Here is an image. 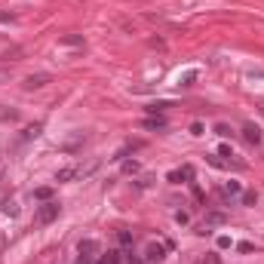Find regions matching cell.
<instances>
[{"label": "cell", "instance_id": "2e32d148", "mask_svg": "<svg viewBox=\"0 0 264 264\" xmlns=\"http://www.w3.org/2000/svg\"><path fill=\"white\" fill-rule=\"evenodd\" d=\"M123 172H126V175H135V172H138V163H135V160H126V163H123Z\"/></svg>", "mask_w": 264, "mask_h": 264}, {"label": "cell", "instance_id": "d6986e66", "mask_svg": "<svg viewBox=\"0 0 264 264\" xmlns=\"http://www.w3.org/2000/svg\"><path fill=\"white\" fill-rule=\"evenodd\" d=\"M224 194H240V184L237 181H228V184H224Z\"/></svg>", "mask_w": 264, "mask_h": 264}, {"label": "cell", "instance_id": "5b68a950", "mask_svg": "<svg viewBox=\"0 0 264 264\" xmlns=\"http://www.w3.org/2000/svg\"><path fill=\"white\" fill-rule=\"evenodd\" d=\"M181 178H184V181H191V178H194V169H191V166H181V169L169 172V181H172V184H178Z\"/></svg>", "mask_w": 264, "mask_h": 264}, {"label": "cell", "instance_id": "4fadbf2b", "mask_svg": "<svg viewBox=\"0 0 264 264\" xmlns=\"http://www.w3.org/2000/svg\"><path fill=\"white\" fill-rule=\"evenodd\" d=\"M117 240H120V246H126V249L132 246V234H129V231H117Z\"/></svg>", "mask_w": 264, "mask_h": 264}, {"label": "cell", "instance_id": "7402d4cb", "mask_svg": "<svg viewBox=\"0 0 264 264\" xmlns=\"http://www.w3.org/2000/svg\"><path fill=\"white\" fill-rule=\"evenodd\" d=\"M200 264H218V255H215V252H209V255H206Z\"/></svg>", "mask_w": 264, "mask_h": 264}, {"label": "cell", "instance_id": "3957f363", "mask_svg": "<svg viewBox=\"0 0 264 264\" xmlns=\"http://www.w3.org/2000/svg\"><path fill=\"white\" fill-rule=\"evenodd\" d=\"M49 83V74H31V77H25V89H40Z\"/></svg>", "mask_w": 264, "mask_h": 264}, {"label": "cell", "instance_id": "8992f818", "mask_svg": "<svg viewBox=\"0 0 264 264\" xmlns=\"http://www.w3.org/2000/svg\"><path fill=\"white\" fill-rule=\"evenodd\" d=\"M163 252H166V249H163L160 243H147V252H144V258H147V261H160V258H163Z\"/></svg>", "mask_w": 264, "mask_h": 264}, {"label": "cell", "instance_id": "484cf974", "mask_svg": "<svg viewBox=\"0 0 264 264\" xmlns=\"http://www.w3.org/2000/svg\"><path fill=\"white\" fill-rule=\"evenodd\" d=\"M261 114H264V104H261Z\"/></svg>", "mask_w": 264, "mask_h": 264}, {"label": "cell", "instance_id": "cb8c5ba5", "mask_svg": "<svg viewBox=\"0 0 264 264\" xmlns=\"http://www.w3.org/2000/svg\"><path fill=\"white\" fill-rule=\"evenodd\" d=\"M215 132H218V135H231V129L224 126V123H218V126H215Z\"/></svg>", "mask_w": 264, "mask_h": 264}, {"label": "cell", "instance_id": "44dd1931", "mask_svg": "<svg viewBox=\"0 0 264 264\" xmlns=\"http://www.w3.org/2000/svg\"><path fill=\"white\" fill-rule=\"evenodd\" d=\"M175 221L178 224H187V221H191V215H187V212H175Z\"/></svg>", "mask_w": 264, "mask_h": 264}, {"label": "cell", "instance_id": "9c48e42d", "mask_svg": "<svg viewBox=\"0 0 264 264\" xmlns=\"http://www.w3.org/2000/svg\"><path fill=\"white\" fill-rule=\"evenodd\" d=\"M144 129H166V120L154 114V117H147V120H144Z\"/></svg>", "mask_w": 264, "mask_h": 264}, {"label": "cell", "instance_id": "30bf717a", "mask_svg": "<svg viewBox=\"0 0 264 264\" xmlns=\"http://www.w3.org/2000/svg\"><path fill=\"white\" fill-rule=\"evenodd\" d=\"M0 209H4V215H19V206H16V200H4V206H0Z\"/></svg>", "mask_w": 264, "mask_h": 264}, {"label": "cell", "instance_id": "52a82bcc", "mask_svg": "<svg viewBox=\"0 0 264 264\" xmlns=\"http://www.w3.org/2000/svg\"><path fill=\"white\" fill-rule=\"evenodd\" d=\"M243 138H246L249 144H258V141H261V129L249 123V126H243Z\"/></svg>", "mask_w": 264, "mask_h": 264}, {"label": "cell", "instance_id": "ba28073f", "mask_svg": "<svg viewBox=\"0 0 264 264\" xmlns=\"http://www.w3.org/2000/svg\"><path fill=\"white\" fill-rule=\"evenodd\" d=\"M62 46H83V37L80 34H65L62 37Z\"/></svg>", "mask_w": 264, "mask_h": 264}, {"label": "cell", "instance_id": "d4e9b609", "mask_svg": "<svg viewBox=\"0 0 264 264\" xmlns=\"http://www.w3.org/2000/svg\"><path fill=\"white\" fill-rule=\"evenodd\" d=\"M77 264H89V258H83V255H80V261H77Z\"/></svg>", "mask_w": 264, "mask_h": 264}, {"label": "cell", "instance_id": "ffe728a7", "mask_svg": "<svg viewBox=\"0 0 264 264\" xmlns=\"http://www.w3.org/2000/svg\"><path fill=\"white\" fill-rule=\"evenodd\" d=\"M221 157H228V163H231V157H234V150H231V144H221V150H218Z\"/></svg>", "mask_w": 264, "mask_h": 264}, {"label": "cell", "instance_id": "7a4b0ae2", "mask_svg": "<svg viewBox=\"0 0 264 264\" xmlns=\"http://www.w3.org/2000/svg\"><path fill=\"white\" fill-rule=\"evenodd\" d=\"M77 252H80L83 258H95V255L101 252V243H98V240H80Z\"/></svg>", "mask_w": 264, "mask_h": 264}, {"label": "cell", "instance_id": "7c38bea8", "mask_svg": "<svg viewBox=\"0 0 264 264\" xmlns=\"http://www.w3.org/2000/svg\"><path fill=\"white\" fill-rule=\"evenodd\" d=\"M34 197H37V200H43V203H46V200H52V187H37Z\"/></svg>", "mask_w": 264, "mask_h": 264}, {"label": "cell", "instance_id": "6da1fadb", "mask_svg": "<svg viewBox=\"0 0 264 264\" xmlns=\"http://www.w3.org/2000/svg\"><path fill=\"white\" fill-rule=\"evenodd\" d=\"M59 212H62V206H59V203H52V200H46L40 209H37L34 221H37V224H49V221H56V218H59Z\"/></svg>", "mask_w": 264, "mask_h": 264}, {"label": "cell", "instance_id": "9a60e30c", "mask_svg": "<svg viewBox=\"0 0 264 264\" xmlns=\"http://www.w3.org/2000/svg\"><path fill=\"white\" fill-rule=\"evenodd\" d=\"M166 108H169V101H154L147 111H150V114H160V111H166Z\"/></svg>", "mask_w": 264, "mask_h": 264}, {"label": "cell", "instance_id": "8fae6325", "mask_svg": "<svg viewBox=\"0 0 264 264\" xmlns=\"http://www.w3.org/2000/svg\"><path fill=\"white\" fill-rule=\"evenodd\" d=\"M98 264H123V261H120V252H108V255H101Z\"/></svg>", "mask_w": 264, "mask_h": 264}, {"label": "cell", "instance_id": "e0dca14e", "mask_svg": "<svg viewBox=\"0 0 264 264\" xmlns=\"http://www.w3.org/2000/svg\"><path fill=\"white\" fill-rule=\"evenodd\" d=\"M243 203H246V206H255V203H258V194H255V191H246V194H243Z\"/></svg>", "mask_w": 264, "mask_h": 264}, {"label": "cell", "instance_id": "ac0fdd59", "mask_svg": "<svg viewBox=\"0 0 264 264\" xmlns=\"http://www.w3.org/2000/svg\"><path fill=\"white\" fill-rule=\"evenodd\" d=\"M224 221V215L221 212H212V215H206V224H221Z\"/></svg>", "mask_w": 264, "mask_h": 264}, {"label": "cell", "instance_id": "5bb4252c", "mask_svg": "<svg viewBox=\"0 0 264 264\" xmlns=\"http://www.w3.org/2000/svg\"><path fill=\"white\" fill-rule=\"evenodd\" d=\"M40 129H43V123H34V126H28V129H25V138H37V135H40Z\"/></svg>", "mask_w": 264, "mask_h": 264}, {"label": "cell", "instance_id": "603a6c76", "mask_svg": "<svg viewBox=\"0 0 264 264\" xmlns=\"http://www.w3.org/2000/svg\"><path fill=\"white\" fill-rule=\"evenodd\" d=\"M231 246V237H218V249H228Z\"/></svg>", "mask_w": 264, "mask_h": 264}, {"label": "cell", "instance_id": "277c9868", "mask_svg": "<svg viewBox=\"0 0 264 264\" xmlns=\"http://www.w3.org/2000/svg\"><path fill=\"white\" fill-rule=\"evenodd\" d=\"M83 169L80 166H62L59 172H56V181H71V178H77Z\"/></svg>", "mask_w": 264, "mask_h": 264}]
</instances>
